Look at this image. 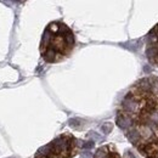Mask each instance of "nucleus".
<instances>
[{"label": "nucleus", "instance_id": "nucleus-14", "mask_svg": "<svg viewBox=\"0 0 158 158\" xmlns=\"http://www.w3.org/2000/svg\"><path fill=\"white\" fill-rule=\"evenodd\" d=\"M151 90L155 94H158V79H153L151 81Z\"/></svg>", "mask_w": 158, "mask_h": 158}, {"label": "nucleus", "instance_id": "nucleus-7", "mask_svg": "<svg viewBox=\"0 0 158 158\" xmlns=\"http://www.w3.org/2000/svg\"><path fill=\"white\" fill-rule=\"evenodd\" d=\"M146 55H147L148 59H153V57L158 56V48H156V46L148 48V49L146 50Z\"/></svg>", "mask_w": 158, "mask_h": 158}, {"label": "nucleus", "instance_id": "nucleus-5", "mask_svg": "<svg viewBox=\"0 0 158 158\" xmlns=\"http://www.w3.org/2000/svg\"><path fill=\"white\" fill-rule=\"evenodd\" d=\"M140 44H141V40H134V41L125 43V44H124V45H122V46H124V48L129 49L130 51H136L139 48H140Z\"/></svg>", "mask_w": 158, "mask_h": 158}, {"label": "nucleus", "instance_id": "nucleus-15", "mask_svg": "<svg viewBox=\"0 0 158 158\" xmlns=\"http://www.w3.org/2000/svg\"><path fill=\"white\" fill-rule=\"evenodd\" d=\"M94 145H95L94 141H86V142L83 143V148H85V150H90V148L94 147Z\"/></svg>", "mask_w": 158, "mask_h": 158}, {"label": "nucleus", "instance_id": "nucleus-1", "mask_svg": "<svg viewBox=\"0 0 158 158\" xmlns=\"http://www.w3.org/2000/svg\"><path fill=\"white\" fill-rule=\"evenodd\" d=\"M51 146H52V152H57V153L67 152L69 147V141L66 138H59L51 143Z\"/></svg>", "mask_w": 158, "mask_h": 158}, {"label": "nucleus", "instance_id": "nucleus-16", "mask_svg": "<svg viewBox=\"0 0 158 158\" xmlns=\"http://www.w3.org/2000/svg\"><path fill=\"white\" fill-rule=\"evenodd\" d=\"M150 119H151V122H152V123H155L156 125H158V112H153V113H151Z\"/></svg>", "mask_w": 158, "mask_h": 158}, {"label": "nucleus", "instance_id": "nucleus-6", "mask_svg": "<svg viewBox=\"0 0 158 158\" xmlns=\"http://www.w3.org/2000/svg\"><path fill=\"white\" fill-rule=\"evenodd\" d=\"M55 55H56V52H55L54 49H48L45 51V54H44V59L46 60L48 62H52L55 60Z\"/></svg>", "mask_w": 158, "mask_h": 158}, {"label": "nucleus", "instance_id": "nucleus-12", "mask_svg": "<svg viewBox=\"0 0 158 158\" xmlns=\"http://www.w3.org/2000/svg\"><path fill=\"white\" fill-rule=\"evenodd\" d=\"M151 81L148 80V79H142L141 81H140V88L142 89V90H150L151 89V84H150Z\"/></svg>", "mask_w": 158, "mask_h": 158}, {"label": "nucleus", "instance_id": "nucleus-13", "mask_svg": "<svg viewBox=\"0 0 158 158\" xmlns=\"http://www.w3.org/2000/svg\"><path fill=\"white\" fill-rule=\"evenodd\" d=\"M64 40H66L67 45H73L74 44V37H73V34L69 31H67V34L64 37Z\"/></svg>", "mask_w": 158, "mask_h": 158}, {"label": "nucleus", "instance_id": "nucleus-9", "mask_svg": "<svg viewBox=\"0 0 158 158\" xmlns=\"http://www.w3.org/2000/svg\"><path fill=\"white\" fill-rule=\"evenodd\" d=\"M112 128H113L112 123H103V124L101 125V131H102L105 135H107V134H110V133H111Z\"/></svg>", "mask_w": 158, "mask_h": 158}, {"label": "nucleus", "instance_id": "nucleus-11", "mask_svg": "<svg viewBox=\"0 0 158 158\" xmlns=\"http://www.w3.org/2000/svg\"><path fill=\"white\" fill-rule=\"evenodd\" d=\"M81 120L79 118H72L68 120V124H69V127H72V128H79L80 125H81Z\"/></svg>", "mask_w": 158, "mask_h": 158}, {"label": "nucleus", "instance_id": "nucleus-4", "mask_svg": "<svg viewBox=\"0 0 158 158\" xmlns=\"http://www.w3.org/2000/svg\"><path fill=\"white\" fill-rule=\"evenodd\" d=\"M127 138H128V140H129L130 142H133V143H138L139 141H140L141 135H140V133H139L138 130H130V131L128 133Z\"/></svg>", "mask_w": 158, "mask_h": 158}, {"label": "nucleus", "instance_id": "nucleus-3", "mask_svg": "<svg viewBox=\"0 0 158 158\" xmlns=\"http://www.w3.org/2000/svg\"><path fill=\"white\" fill-rule=\"evenodd\" d=\"M123 106H124V108H125L127 111H129V112H135V111L138 110L139 103L136 101H134L133 99H125L123 101Z\"/></svg>", "mask_w": 158, "mask_h": 158}, {"label": "nucleus", "instance_id": "nucleus-2", "mask_svg": "<svg viewBox=\"0 0 158 158\" xmlns=\"http://www.w3.org/2000/svg\"><path fill=\"white\" fill-rule=\"evenodd\" d=\"M133 124V120L128 116H118L117 117V125L120 129H128Z\"/></svg>", "mask_w": 158, "mask_h": 158}, {"label": "nucleus", "instance_id": "nucleus-10", "mask_svg": "<svg viewBox=\"0 0 158 158\" xmlns=\"http://www.w3.org/2000/svg\"><path fill=\"white\" fill-rule=\"evenodd\" d=\"M108 150H107V147H101V148H99L98 151H96V153H95V156H94V158H105L106 156H107V152Z\"/></svg>", "mask_w": 158, "mask_h": 158}, {"label": "nucleus", "instance_id": "nucleus-8", "mask_svg": "<svg viewBox=\"0 0 158 158\" xmlns=\"http://www.w3.org/2000/svg\"><path fill=\"white\" fill-rule=\"evenodd\" d=\"M50 38H51L50 31H49V29H46V31L44 32V34H43V39H41V45L46 46V45H48V44L50 43Z\"/></svg>", "mask_w": 158, "mask_h": 158}]
</instances>
